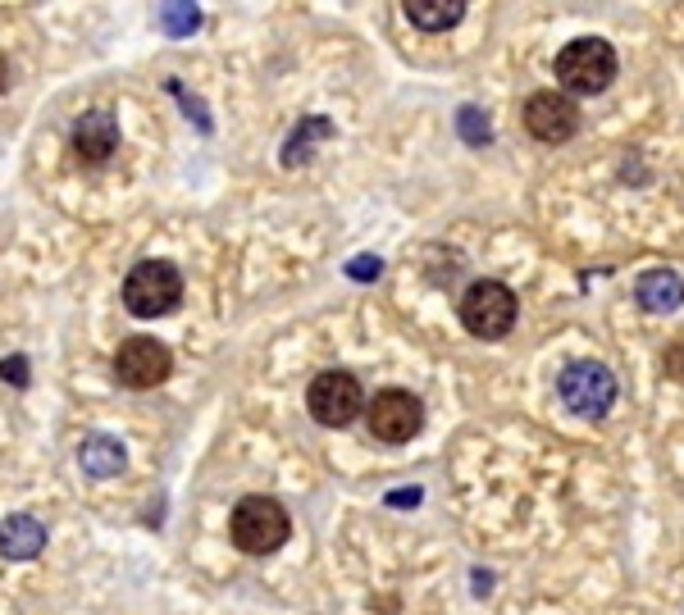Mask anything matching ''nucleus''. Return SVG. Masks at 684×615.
I'll return each instance as SVG.
<instances>
[{
	"label": "nucleus",
	"instance_id": "f3484780",
	"mask_svg": "<svg viewBox=\"0 0 684 615\" xmlns=\"http://www.w3.org/2000/svg\"><path fill=\"white\" fill-rule=\"evenodd\" d=\"M169 92H174V96H178V105H183V110H187V114H197V128H201V133H210V114H206V105H201V101H197V96H187V92H183V83H178V79H169Z\"/></svg>",
	"mask_w": 684,
	"mask_h": 615
},
{
	"label": "nucleus",
	"instance_id": "4468645a",
	"mask_svg": "<svg viewBox=\"0 0 684 615\" xmlns=\"http://www.w3.org/2000/svg\"><path fill=\"white\" fill-rule=\"evenodd\" d=\"M402 10L421 32H447L466 19V0H406Z\"/></svg>",
	"mask_w": 684,
	"mask_h": 615
},
{
	"label": "nucleus",
	"instance_id": "9d476101",
	"mask_svg": "<svg viewBox=\"0 0 684 615\" xmlns=\"http://www.w3.org/2000/svg\"><path fill=\"white\" fill-rule=\"evenodd\" d=\"M114 150H120V124H114L105 110H87L83 119L73 124V156L83 165H105Z\"/></svg>",
	"mask_w": 684,
	"mask_h": 615
},
{
	"label": "nucleus",
	"instance_id": "7ed1b4c3",
	"mask_svg": "<svg viewBox=\"0 0 684 615\" xmlns=\"http://www.w3.org/2000/svg\"><path fill=\"white\" fill-rule=\"evenodd\" d=\"M178 301H183V274L169 260H142V264L128 269V279H124L128 315L156 320V315H169Z\"/></svg>",
	"mask_w": 684,
	"mask_h": 615
},
{
	"label": "nucleus",
	"instance_id": "6e6552de",
	"mask_svg": "<svg viewBox=\"0 0 684 615\" xmlns=\"http://www.w3.org/2000/svg\"><path fill=\"white\" fill-rule=\"evenodd\" d=\"M365 415H370V434L379 442H411L415 434L425 429V406H421V397H411L406 388L374 393Z\"/></svg>",
	"mask_w": 684,
	"mask_h": 615
},
{
	"label": "nucleus",
	"instance_id": "f257e3e1",
	"mask_svg": "<svg viewBox=\"0 0 684 615\" xmlns=\"http://www.w3.org/2000/svg\"><path fill=\"white\" fill-rule=\"evenodd\" d=\"M557 83L566 92H580V96H593V92H607L616 83V51L602 42V37H576V42H566L557 51Z\"/></svg>",
	"mask_w": 684,
	"mask_h": 615
},
{
	"label": "nucleus",
	"instance_id": "dca6fc26",
	"mask_svg": "<svg viewBox=\"0 0 684 615\" xmlns=\"http://www.w3.org/2000/svg\"><path fill=\"white\" fill-rule=\"evenodd\" d=\"M156 19H160V28H165L169 37H193V32L201 28V10H197V6H187V0H174V6H160V10H156Z\"/></svg>",
	"mask_w": 684,
	"mask_h": 615
},
{
	"label": "nucleus",
	"instance_id": "a211bd4d",
	"mask_svg": "<svg viewBox=\"0 0 684 615\" xmlns=\"http://www.w3.org/2000/svg\"><path fill=\"white\" fill-rule=\"evenodd\" d=\"M0 378L14 383V388H28V361L23 356H6V361H0Z\"/></svg>",
	"mask_w": 684,
	"mask_h": 615
},
{
	"label": "nucleus",
	"instance_id": "412c9836",
	"mask_svg": "<svg viewBox=\"0 0 684 615\" xmlns=\"http://www.w3.org/2000/svg\"><path fill=\"white\" fill-rule=\"evenodd\" d=\"M666 374H675V378H684V347H675V352L666 356Z\"/></svg>",
	"mask_w": 684,
	"mask_h": 615
},
{
	"label": "nucleus",
	"instance_id": "39448f33",
	"mask_svg": "<svg viewBox=\"0 0 684 615\" xmlns=\"http://www.w3.org/2000/svg\"><path fill=\"white\" fill-rule=\"evenodd\" d=\"M307 410H311L315 425H324V429H348L352 419L365 410V393H361L356 374H348V369L315 374L311 388H307Z\"/></svg>",
	"mask_w": 684,
	"mask_h": 615
},
{
	"label": "nucleus",
	"instance_id": "f03ea898",
	"mask_svg": "<svg viewBox=\"0 0 684 615\" xmlns=\"http://www.w3.org/2000/svg\"><path fill=\"white\" fill-rule=\"evenodd\" d=\"M228 533H234V543L247 556H270L288 543L292 520L274 497H242V502L234 507V520H228Z\"/></svg>",
	"mask_w": 684,
	"mask_h": 615
},
{
	"label": "nucleus",
	"instance_id": "2eb2a0df",
	"mask_svg": "<svg viewBox=\"0 0 684 615\" xmlns=\"http://www.w3.org/2000/svg\"><path fill=\"white\" fill-rule=\"evenodd\" d=\"M320 137H333V124L324 119V114H311V119H301V128H292L288 146H283V165H301V160H311V146Z\"/></svg>",
	"mask_w": 684,
	"mask_h": 615
},
{
	"label": "nucleus",
	"instance_id": "ddd939ff",
	"mask_svg": "<svg viewBox=\"0 0 684 615\" xmlns=\"http://www.w3.org/2000/svg\"><path fill=\"white\" fill-rule=\"evenodd\" d=\"M79 466L87 479H114L124 466H128V456H124V442L120 438H110V434H92L83 438L79 447Z\"/></svg>",
	"mask_w": 684,
	"mask_h": 615
},
{
	"label": "nucleus",
	"instance_id": "5701e85b",
	"mask_svg": "<svg viewBox=\"0 0 684 615\" xmlns=\"http://www.w3.org/2000/svg\"><path fill=\"white\" fill-rule=\"evenodd\" d=\"M6 87H10V64L0 60V92H6Z\"/></svg>",
	"mask_w": 684,
	"mask_h": 615
},
{
	"label": "nucleus",
	"instance_id": "4be33fe9",
	"mask_svg": "<svg viewBox=\"0 0 684 615\" xmlns=\"http://www.w3.org/2000/svg\"><path fill=\"white\" fill-rule=\"evenodd\" d=\"M388 502H393V507H415V502H421V492H393Z\"/></svg>",
	"mask_w": 684,
	"mask_h": 615
},
{
	"label": "nucleus",
	"instance_id": "9b49d317",
	"mask_svg": "<svg viewBox=\"0 0 684 615\" xmlns=\"http://www.w3.org/2000/svg\"><path fill=\"white\" fill-rule=\"evenodd\" d=\"M46 548V524L32 515H10L0 520V556L10 561H32L37 552Z\"/></svg>",
	"mask_w": 684,
	"mask_h": 615
},
{
	"label": "nucleus",
	"instance_id": "6ab92c4d",
	"mask_svg": "<svg viewBox=\"0 0 684 615\" xmlns=\"http://www.w3.org/2000/svg\"><path fill=\"white\" fill-rule=\"evenodd\" d=\"M479 119H484L479 110H470V105L462 110V133H466L475 146H479V142H488V124H479Z\"/></svg>",
	"mask_w": 684,
	"mask_h": 615
},
{
	"label": "nucleus",
	"instance_id": "f8f14e48",
	"mask_svg": "<svg viewBox=\"0 0 684 615\" xmlns=\"http://www.w3.org/2000/svg\"><path fill=\"white\" fill-rule=\"evenodd\" d=\"M634 296H639L643 311L666 315V311H675V305L684 301V279L675 274V269H649V274L634 283Z\"/></svg>",
	"mask_w": 684,
	"mask_h": 615
},
{
	"label": "nucleus",
	"instance_id": "aec40b11",
	"mask_svg": "<svg viewBox=\"0 0 684 615\" xmlns=\"http://www.w3.org/2000/svg\"><path fill=\"white\" fill-rule=\"evenodd\" d=\"M379 269H384V260H379V256H356V260L348 264V274L365 283V279H379Z\"/></svg>",
	"mask_w": 684,
	"mask_h": 615
},
{
	"label": "nucleus",
	"instance_id": "0eeeda50",
	"mask_svg": "<svg viewBox=\"0 0 684 615\" xmlns=\"http://www.w3.org/2000/svg\"><path fill=\"white\" fill-rule=\"evenodd\" d=\"M169 374H174V356L156 337H128V342H120V352H114V378L133 393L156 388Z\"/></svg>",
	"mask_w": 684,
	"mask_h": 615
},
{
	"label": "nucleus",
	"instance_id": "423d86ee",
	"mask_svg": "<svg viewBox=\"0 0 684 615\" xmlns=\"http://www.w3.org/2000/svg\"><path fill=\"white\" fill-rule=\"evenodd\" d=\"M557 393H561V402L576 415L602 419L607 410H612V402H616V378H612V369L598 365V361H576V365L561 369Z\"/></svg>",
	"mask_w": 684,
	"mask_h": 615
},
{
	"label": "nucleus",
	"instance_id": "20e7f679",
	"mask_svg": "<svg viewBox=\"0 0 684 615\" xmlns=\"http://www.w3.org/2000/svg\"><path fill=\"white\" fill-rule=\"evenodd\" d=\"M516 315H520V301H516V292H511L507 283H498V279H479V283H470L466 296H462V324H466V333H475V337H484V342L507 337V333L516 329Z\"/></svg>",
	"mask_w": 684,
	"mask_h": 615
},
{
	"label": "nucleus",
	"instance_id": "1a4fd4ad",
	"mask_svg": "<svg viewBox=\"0 0 684 615\" xmlns=\"http://www.w3.org/2000/svg\"><path fill=\"white\" fill-rule=\"evenodd\" d=\"M525 128H529V137H539L548 146L570 142L580 133V105L566 92H535L525 101Z\"/></svg>",
	"mask_w": 684,
	"mask_h": 615
}]
</instances>
